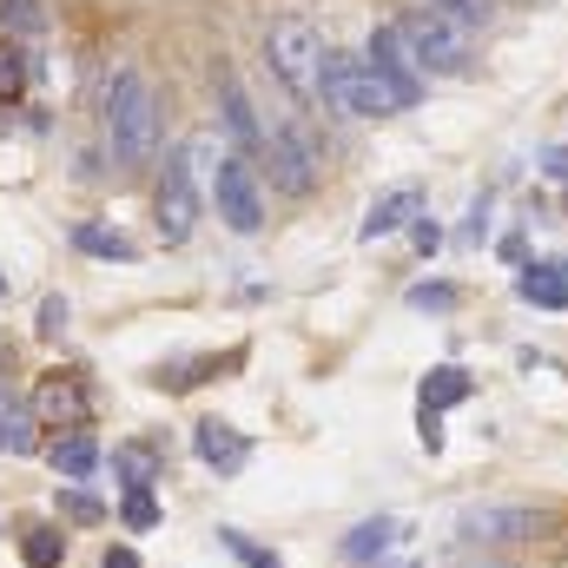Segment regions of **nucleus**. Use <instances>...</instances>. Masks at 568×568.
I'll list each match as a JSON object with an SVG mask.
<instances>
[{"label":"nucleus","instance_id":"1","mask_svg":"<svg viewBox=\"0 0 568 568\" xmlns=\"http://www.w3.org/2000/svg\"><path fill=\"white\" fill-rule=\"evenodd\" d=\"M106 140L120 165H145L159 152V93L145 87L140 73H120L106 93Z\"/></svg>","mask_w":568,"mask_h":568},{"label":"nucleus","instance_id":"2","mask_svg":"<svg viewBox=\"0 0 568 568\" xmlns=\"http://www.w3.org/2000/svg\"><path fill=\"white\" fill-rule=\"evenodd\" d=\"M324 53L331 47L317 40V27L304 13H284V20H272V33H265V60H272V73H278L297 100H324Z\"/></svg>","mask_w":568,"mask_h":568},{"label":"nucleus","instance_id":"3","mask_svg":"<svg viewBox=\"0 0 568 568\" xmlns=\"http://www.w3.org/2000/svg\"><path fill=\"white\" fill-rule=\"evenodd\" d=\"M205 159H212V133L185 140L179 159H165V179H159V239L165 245H185L192 225H199V179H205Z\"/></svg>","mask_w":568,"mask_h":568},{"label":"nucleus","instance_id":"4","mask_svg":"<svg viewBox=\"0 0 568 568\" xmlns=\"http://www.w3.org/2000/svg\"><path fill=\"white\" fill-rule=\"evenodd\" d=\"M397 33H404V47L417 53V73H469V53H476V33L463 27V20H449V13H436V7H417V13H404L397 20Z\"/></svg>","mask_w":568,"mask_h":568},{"label":"nucleus","instance_id":"5","mask_svg":"<svg viewBox=\"0 0 568 568\" xmlns=\"http://www.w3.org/2000/svg\"><path fill=\"white\" fill-rule=\"evenodd\" d=\"M364 67H371V80L384 87L390 113H410V106L424 100V73H417V53L404 47V33H397V27H371Z\"/></svg>","mask_w":568,"mask_h":568},{"label":"nucleus","instance_id":"6","mask_svg":"<svg viewBox=\"0 0 568 568\" xmlns=\"http://www.w3.org/2000/svg\"><path fill=\"white\" fill-rule=\"evenodd\" d=\"M324 106L344 120H384L390 113L384 87L371 80V67L357 53H324Z\"/></svg>","mask_w":568,"mask_h":568},{"label":"nucleus","instance_id":"7","mask_svg":"<svg viewBox=\"0 0 568 568\" xmlns=\"http://www.w3.org/2000/svg\"><path fill=\"white\" fill-rule=\"evenodd\" d=\"M212 199H219V219H225L239 239H252V232L265 225V185H258V172H252L245 152L219 159V172H212Z\"/></svg>","mask_w":568,"mask_h":568},{"label":"nucleus","instance_id":"8","mask_svg":"<svg viewBox=\"0 0 568 568\" xmlns=\"http://www.w3.org/2000/svg\"><path fill=\"white\" fill-rule=\"evenodd\" d=\"M272 185L291 192V199H304L317 185V145H311L304 126H278L272 133Z\"/></svg>","mask_w":568,"mask_h":568},{"label":"nucleus","instance_id":"9","mask_svg":"<svg viewBox=\"0 0 568 568\" xmlns=\"http://www.w3.org/2000/svg\"><path fill=\"white\" fill-rule=\"evenodd\" d=\"M456 529L469 542H523V536H536V509H523V503H483V509H463Z\"/></svg>","mask_w":568,"mask_h":568},{"label":"nucleus","instance_id":"10","mask_svg":"<svg viewBox=\"0 0 568 568\" xmlns=\"http://www.w3.org/2000/svg\"><path fill=\"white\" fill-rule=\"evenodd\" d=\"M417 212H424V192H417V185H390L384 199H371V212H364V239L377 245V239L404 232V225H410Z\"/></svg>","mask_w":568,"mask_h":568},{"label":"nucleus","instance_id":"11","mask_svg":"<svg viewBox=\"0 0 568 568\" xmlns=\"http://www.w3.org/2000/svg\"><path fill=\"white\" fill-rule=\"evenodd\" d=\"M33 410H40L47 424H67V429H80V424H87V390H80L73 377H60V371H53V377L40 384V397H33Z\"/></svg>","mask_w":568,"mask_h":568},{"label":"nucleus","instance_id":"12","mask_svg":"<svg viewBox=\"0 0 568 568\" xmlns=\"http://www.w3.org/2000/svg\"><path fill=\"white\" fill-rule=\"evenodd\" d=\"M516 297L523 304H542V311H568V265H523Z\"/></svg>","mask_w":568,"mask_h":568},{"label":"nucleus","instance_id":"13","mask_svg":"<svg viewBox=\"0 0 568 568\" xmlns=\"http://www.w3.org/2000/svg\"><path fill=\"white\" fill-rule=\"evenodd\" d=\"M192 449H199L212 469H239V463H245V436L232 424H219V417H205V424L192 429Z\"/></svg>","mask_w":568,"mask_h":568},{"label":"nucleus","instance_id":"14","mask_svg":"<svg viewBox=\"0 0 568 568\" xmlns=\"http://www.w3.org/2000/svg\"><path fill=\"white\" fill-rule=\"evenodd\" d=\"M219 106H225V133L239 145H258L265 133H258V120H252V100H245V87L232 80V73H219Z\"/></svg>","mask_w":568,"mask_h":568},{"label":"nucleus","instance_id":"15","mask_svg":"<svg viewBox=\"0 0 568 568\" xmlns=\"http://www.w3.org/2000/svg\"><path fill=\"white\" fill-rule=\"evenodd\" d=\"M417 397H424V410H436V417H443V410H456V404L469 397V371H456V364H436V371L424 377V390H417Z\"/></svg>","mask_w":568,"mask_h":568},{"label":"nucleus","instance_id":"16","mask_svg":"<svg viewBox=\"0 0 568 568\" xmlns=\"http://www.w3.org/2000/svg\"><path fill=\"white\" fill-rule=\"evenodd\" d=\"M47 456H53V469H60V476H93V469H100V443H93L87 429L60 436V443H53Z\"/></svg>","mask_w":568,"mask_h":568},{"label":"nucleus","instance_id":"17","mask_svg":"<svg viewBox=\"0 0 568 568\" xmlns=\"http://www.w3.org/2000/svg\"><path fill=\"white\" fill-rule=\"evenodd\" d=\"M390 536H397V523H390V516H377V523H357V529L344 536V562H377V556L390 549Z\"/></svg>","mask_w":568,"mask_h":568},{"label":"nucleus","instance_id":"18","mask_svg":"<svg viewBox=\"0 0 568 568\" xmlns=\"http://www.w3.org/2000/svg\"><path fill=\"white\" fill-rule=\"evenodd\" d=\"M73 245H80V252H93V258H120V265L140 252L126 232H106V225H73Z\"/></svg>","mask_w":568,"mask_h":568},{"label":"nucleus","instance_id":"19","mask_svg":"<svg viewBox=\"0 0 568 568\" xmlns=\"http://www.w3.org/2000/svg\"><path fill=\"white\" fill-rule=\"evenodd\" d=\"M113 469L126 476V489H152V483H159V456H152L145 443H120V449H113Z\"/></svg>","mask_w":568,"mask_h":568},{"label":"nucleus","instance_id":"20","mask_svg":"<svg viewBox=\"0 0 568 568\" xmlns=\"http://www.w3.org/2000/svg\"><path fill=\"white\" fill-rule=\"evenodd\" d=\"M20 556H27V568H60V562H67V536H60V529H47V523H33V529H27V542H20Z\"/></svg>","mask_w":568,"mask_h":568},{"label":"nucleus","instance_id":"21","mask_svg":"<svg viewBox=\"0 0 568 568\" xmlns=\"http://www.w3.org/2000/svg\"><path fill=\"white\" fill-rule=\"evenodd\" d=\"M33 417H27V410H7V417H0V449H7V456H33V449H40V436H33Z\"/></svg>","mask_w":568,"mask_h":568},{"label":"nucleus","instance_id":"22","mask_svg":"<svg viewBox=\"0 0 568 568\" xmlns=\"http://www.w3.org/2000/svg\"><path fill=\"white\" fill-rule=\"evenodd\" d=\"M20 87H27V53L0 40V100H20Z\"/></svg>","mask_w":568,"mask_h":568},{"label":"nucleus","instance_id":"23","mask_svg":"<svg viewBox=\"0 0 568 568\" xmlns=\"http://www.w3.org/2000/svg\"><path fill=\"white\" fill-rule=\"evenodd\" d=\"M60 516L67 523H106V503L87 496V489H60Z\"/></svg>","mask_w":568,"mask_h":568},{"label":"nucleus","instance_id":"24","mask_svg":"<svg viewBox=\"0 0 568 568\" xmlns=\"http://www.w3.org/2000/svg\"><path fill=\"white\" fill-rule=\"evenodd\" d=\"M120 523H126V529H159V503H152V489H126Z\"/></svg>","mask_w":568,"mask_h":568},{"label":"nucleus","instance_id":"25","mask_svg":"<svg viewBox=\"0 0 568 568\" xmlns=\"http://www.w3.org/2000/svg\"><path fill=\"white\" fill-rule=\"evenodd\" d=\"M0 20H7V33H40L47 27L40 0H0Z\"/></svg>","mask_w":568,"mask_h":568},{"label":"nucleus","instance_id":"26","mask_svg":"<svg viewBox=\"0 0 568 568\" xmlns=\"http://www.w3.org/2000/svg\"><path fill=\"white\" fill-rule=\"evenodd\" d=\"M429 7H436V13H449V20H463L469 33H476V27H489V13H496V0H429Z\"/></svg>","mask_w":568,"mask_h":568},{"label":"nucleus","instance_id":"27","mask_svg":"<svg viewBox=\"0 0 568 568\" xmlns=\"http://www.w3.org/2000/svg\"><path fill=\"white\" fill-rule=\"evenodd\" d=\"M219 542H225V549H232L245 568H284L272 549H258V542H252V536H239V529H219Z\"/></svg>","mask_w":568,"mask_h":568},{"label":"nucleus","instance_id":"28","mask_svg":"<svg viewBox=\"0 0 568 568\" xmlns=\"http://www.w3.org/2000/svg\"><path fill=\"white\" fill-rule=\"evenodd\" d=\"M67 331V297H47L40 304V337H60Z\"/></svg>","mask_w":568,"mask_h":568},{"label":"nucleus","instance_id":"29","mask_svg":"<svg viewBox=\"0 0 568 568\" xmlns=\"http://www.w3.org/2000/svg\"><path fill=\"white\" fill-rule=\"evenodd\" d=\"M410 304H436V311H449V304H456V291H449V284H417V291H410Z\"/></svg>","mask_w":568,"mask_h":568},{"label":"nucleus","instance_id":"30","mask_svg":"<svg viewBox=\"0 0 568 568\" xmlns=\"http://www.w3.org/2000/svg\"><path fill=\"white\" fill-rule=\"evenodd\" d=\"M410 239H417V252H436V245H443V232H436L429 219H417V225H410Z\"/></svg>","mask_w":568,"mask_h":568},{"label":"nucleus","instance_id":"31","mask_svg":"<svg viewBox=\"0 0 568 568\" xmlns=\"http://www.w3.org/2000/svg\"><path fill=\"white\" fill-rule=\"evenodd\" d=\"M100 568H140V556H133V549H106V556H100Z\"/></svg>","mask_w":568,"mask_h":568},{"label":"nucleus","instance_id":"32","mask_svg":"<svg viewBox=\"0 0 568 568\" xmlns=\"http://www.w3.org/2000/svg\"><path fill=\"white\" fill-rule=\"evenodd\" d=\"M542 165H549V179H568V152L556 145V152H542Z\"/></svg>","mask_w":568,"mask_h":568},{"label":"nucleus","instance_id":"33","mask_svg":"<svg viewBox=\"0 0 568 568\" xmlns=\"http://www.w3.org/2000/svg\"><path fill=\"white\" fill-rule=\"evenodd\" d=\"M483 568H509V562H483Z\"/></svg>","mask_w":568,"mask_h":568},{"label":"nucleus","instance_id":"34","mask_svg":"<svg viewBox=\"0 0 568 568\" xmlns=\"http://www.w3.org/2000/svg\"><path fill=\"white\" fill-rule=\"evenodd\" d=\"M0 291H7V272H0Z\"/></svg>","mask_w":568,"mask_h":568}]
</instances>
